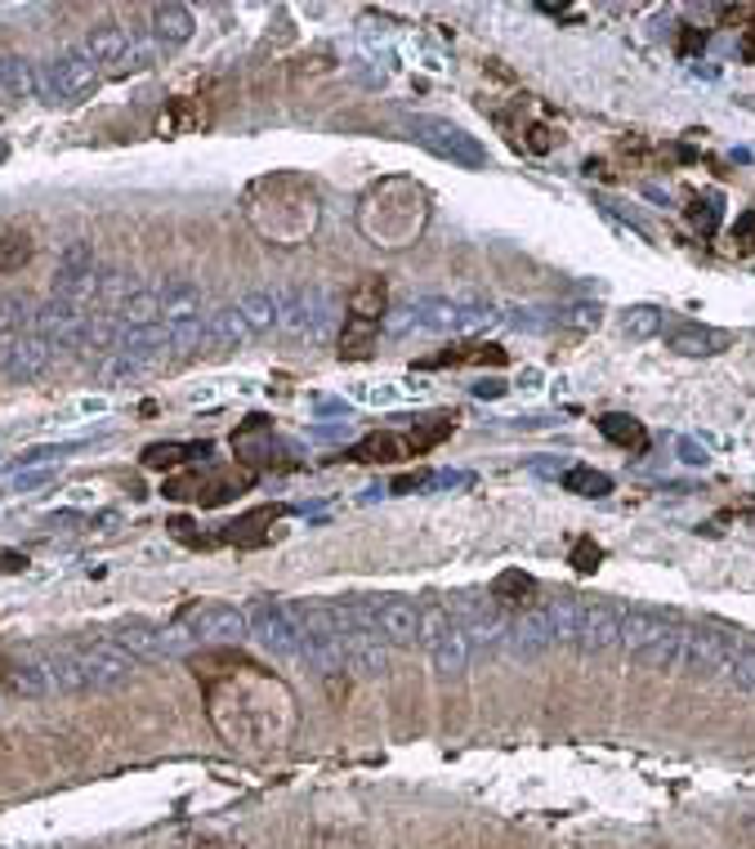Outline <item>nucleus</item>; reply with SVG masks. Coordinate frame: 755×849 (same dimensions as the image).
Here are the masks:
<instances>
[{"mask_svg": "<svg viewBox=\"0 0 755 849\" xmlns=\"http://www.w3.org/2000/svg\"><path fill=\"white\" fill-rule=\"evenodd\" d=\"M210 702H233V711L242 706V715L224 720L220 733L242 747H282L295 729V698L282 680L260 675L255 667H242L238 680H229L224 689H210Z\"/></svg>", "mask_w": 755, "mask_h": 849, "instance_id": "obj_1", "label": "nucleus"}, {"mask_svg": "<svg viewBox=\"0 0 755 849\" xmlns=\"http://www.w3.org/2000/svg\"><path fill=\"white\" fill-rule=\"evenodd\" d=\"M41 675L50 689L63 693H90V689H122L135 680V658L117 649L113 640H85L72 649H50L36 658Z\"/></svg>", "mask_w": 755, "mask_h": 849, "instance_id": "obj_2", "label": "nucleus"}, {"mask_svg": "<svg viewBox=\"0 0 755 849\" xmlns=\"http://www.w3.org/2000/svg\"><path fill=\"white\" fill-rule=\"evenodd\" d=\"M277 332L291 336V340H308V345H322L336 327V295L327 286H295V291H282L277 295Z\"/></svg>", "mask_w": 755, "mask_h": 849, "instance_id": "obj_3", "label": "nucleus"}, {"mask_svg": "<svg viewBox=\"0 0 755 849\" xmlns=\"http://www.w3.org/2000/svg\"><path fill=\"white\" fill-rule=\"evenodd\" d=\"M402 130L424 148V153H434L461 170H483L487 166V148L457 122H443V117H420V113H407L402 117Z\"/></svg>", "mask_w": 755, "mask_h": 849, "instance_id": "obj_4", "label": "nucleus"}, {"mask_svg": "<svg viewBox=\"0 0 755 849\" xmlns=\"http://www.w3.org/2000/svg\"><path fill=\"white\" fill-rule=\"evenodd\" d=\"M107 640H113L117 649H126L135 662L179 658V653H188V644H197L192 635L166 630V626H157V621H148V617H126V621H117L113 630H107Z\"/></svg>", "mask_w": 755, "mask_h": 849, "instance_id": "obj_5", "label": "nucleus"}, {"mask_svg": "<svg viewBox=\"0 0 755 849\" xmlns=\"http://www.w3.org/2000/svg\"><path fill=\"white\" fill-rule=\"evenodd\" d=\"M247 621H251V635L260 640V649H269L273 658H282V662L304 658V640H300V630H295V621L286 612V599H269V595L251 599Z\"/></svg>", "mask_w": 755, "mask_h": 849, "instance_id": "obj_6", "label": "nucleus"}, {"mask_svg": "<svg viewBox=\"0 0 755 849\" xmlns=\"http://www.w3.org/2000/svg\"><path fill=\"white\" fill-rule=\"evenodd\" d=\"M733 653H737V640L715 626H684V653H680V671L689 680H715L733 667Z\"/></svg>", "mask_w": 755, "mask_h": 849, "instance_id": "obj_7", "label": "nucleus"}, {"mask_svg": "<svg viewBox=\"0 0 755 849\" xmlns=\"http://www.w3.org/2000/svg\"><path fill=\"white\" fill-rule=\"evenodd\" d=\"M183 635H192V640H214V644H238L251 635V621H247V608L238 604H220V599H210V604H197L183 612Z\"/></svg>", "mask_w": 755, "mask_h": 849, "instance_id": "obj_8", "label": "nucleus"}, {"mask_svg": "<svg viewBox=\"0 0 755 849\" xmlns=\"http://www.w3.org/2000/svg\"><path fill=\"white\" fill-rule=\"evenodd\" d=\"M94 291H98V264L94 251L85 242H67L59 251V269H54V295L72 300L81 308H94Z\"/></svg>", "mask_w": 755, "mask_h": 849, "instance_id": "obj_9", "label": "nucleus"}, {"mask_svg": "<svg viewBox=\"0 0 755 849\" xmlns=\"http://www.w3.org/2000/svg\"><path fill=\"white\" fill-rule=\"evenodd\" d=\"M621 617L626 608L612 599H581V630H577V649L586 658H604L621 644Z\"/></svg>", "mask_w": 755, "mask_h": 849, "instance_id": "obj_10", "label": "nucleus"}, {"mask_svg": "<svg viewBox=\"0 0 755 849\" xmlns=\"http://www.w3.org/2000/svg\"><path fill=\"white\" fill-rule=\"evenodd\" d=\"M675 626H680V617H675L671 608L635 604V608H626V617H621V649L630 653V662H639L658 640H667Z\"/></svg>", "mask_w": 755, "mask_h": 849, "instance_id": "obj_11", "label": "nucleus"}, {"mask_svg": "<svg viewBox=\"0 0 755 849\" xmlns=\"http://www.w3.org/2000/svg\"><path fill=\"white\" fill-rule=\"evenodd\" d=\"M376 612V630L389 649H416L420 644V608L402 595H376L371 599Z\"/></svg>", "mask_w": 755, "mask_h": 849, "instance_id": "obj_12", "label": "nucleus"}, {"mask_svg": "<svg viewBox=\"0 0 755 849\" xmlns=\"http://www.w3.org/2000/svg\"><path fill=\"white\" fill-rule=\"evenodd\" d=\"M546 649H555V635H550V612L542 604L532 608H518L510 617V635H505V653L518 658V662H532L542 658Z\"/></svg>", "mask_w": 755, "mask_h": 849, "instance_id": "obj_13", "label": "nucleus"}, {"mask_svg": "<svg viewBox=\"0 0 755 849\" xmlns=\"http://www.w3.org/2000/svg\"><path fill=\"white\" fill-rule=\"evenodd\" d=\"M340 644H345V667L358 680H385L389 675V644L371 626H345Z\"/></svg>", "mask_w": 755, "mask_h": 849, "instance_id": "obj_14", "label": "nucleus"}, {"mask_svg": "<svg viewBox=\"0 0 755 849\" xmlns=\"http://www.w3.org/2000/svg\"><path fill=\"white\" fill-rule=\"evenodd\" d=\"M50 358H54V345L28 327V332H19V336L6 345V358H0V371H6L14 385H28V380H36V376L50 367Z\"/></svg>", "mask_w": 755, "mask_h": 849, "instance_id": "obj_15", "label": "nucleus"}, {"mask_svg": "<svg viewBox=\"0 0 755 849\" xmlns=\"http://www.w3.org/2000/svg\"><path fill=\"white\" fill-rule=\"evenodd\" d=\"M50 67H54V81H59L63 103H81V98L94 90V81H98V63H94L81 45H67V50L50 54Z\"/></svg>", "mask_w": 755, "mask_h": 849, "instance_id": "obj_16", "label": "nucleus"}, {"mask_svg": "<svg viewBox=\"0 0 755 849\" xmlns=\"http://www.w3.org/2000/svg\"><path fill=\"white\" fill-rule=\"evenodd\" d=\"M157 300H161V327H170V323H201L206 291H201L192 277H166V282H157Z\"/></svg>", "mask_w": 755, "mask_h": 849, "instance_id": "obj_17", "label": "nucleus"}, {"mask_svg": "<svg viewBox=\"0 0 755 849\" xmlns=\"http://www.w3.org/2000/svg\"><path fill=\"white\" fill-rule=\"evenodd\" d=\"M470 658H474V649H470V635L461 621H448V630L429 644V667H434L439 680H461L470 671Z\"/></svg>", "mask_w": 755, "mask_h": 849, "instance_id": "obj_18", "label": "nucleus"}, {"mask_svg": "<svg viewBox=\"0 0 755 849\" xmlns=\"http://www.w3.org/2000/svg\"><path fill=\"white\" fill-rule=\"evenodd\" d=\"M192 32H197V19H192L188 6H179V0L153 6V28H148V36H153L161 50H175V45L192 41Z\"/></svg>", "mask_w": 755, "mask_h": 849, "instance_id": "obj_19", "label": "nucleus"}, {"mask_svg": "<svg viewBox=\"0 0 755 849\" xmlns=\"http://www.w3.org/2000/svg\"><path fill=\"white\" fill-rule=\"evenodd\" d=\"M724 345H728V336L715 332V327H702V323H680V327L667 332V349L680 354V358H711Z\"/></svg>", "mask_w": 755, "mask_h": 849, "instance_id": "obj_20", "label": "nucleus"}, {"mask_svg": "<svg viewBox=\"0 0 755 849\" xmlns=\"http://www.w3.org/2000/svg\"><path fill=\"white\" fill-rule=\"evenodd\" d=\"M130 41H135L130 28H122V23H98V28L81 41V50H85L94 63H107V72H117L122 59H126V50H130Z\"/></svg>", "mask_w": 755, "mask_h": 849, "instance_id": "obj_21", "label": "nucleus"}, {"mask_svg": "<svg viewBox=\"0 0 755 849\" xmlns=\"http://www.w3.org/2000/svg\"><path fill=\"white\" fill-rule=\"evenodd\" d=\"M251 340H255V336H251V327L242 323L238 304H224V308L206 313V345H210V349H242V345H251Z\"/></svg>", "mask_w": 755, "mask_h": 849, "instance_id": "obj_22", "label": "nucleus"}, {"mask_svg": "<svg viewBox=\"0 0 755 849\" xmlns=\"http://www.w3.org/2000/svg\"><path fill=\"white\" fill-rule=\"evenodd\" d=\"M411 308H416V332H434V336L461 332V304L448 295H420L411 300Z\"/></svg>", "mask_w": 755, "mask_h": 849, "instance_id": "obj_23", "label": "nucleus"}, {"mask_svg": "<svg viewBox=\"0 0 755 849\" xmlns=\"http://www.w3.org/2000/svg\"><path fill=\"white\" fill-rule=\"evenodd\" d=\"M113 354L135 358V363H148V367H153V363L166 354V327H122V332H117Z\"/></svg>", "mask_w": 755, "mask_h": 849, "instance_id": "obj_24", "label": "nucleus"}, {"mask_svg": "<svg viewBox=\"0 0 755 849\" xmlns=\"http://www.w3.org/2000/svg\"><path fill=\"white\" fill-rule=\"evenodd\" d=\"M599 424V434L612 443V448H621V452H649V430L635 420V416H626V411H608V416H599L595 420Z\"/></svg>", "mask_w": 755, "mask_h": 849, "instance_id": "obj_25", "label": "nucleus"}, {"mask_svg": "<svg viewBox=\"0 0 755 849\" xmlns=\"http://www.w3.org/2000/svg\"><path fill=\"white\" fill-rule=\"evenodd\" d=\"M238 313H242V323L251 327L255 340L269 336V332H277V317H282L277 291H247V295L238 300Z\"/></svg>", "mask_w": 755, "mask_h": 849, "instance_id": "obj_26", "label": "nucleus"}, {"mask_svg": "<svg viewBox=\"0 0 755 849\" xmlns=\"http://www.w3.org/2000/svg\"><path fill=\"white\" fill-rule=\"evenodd\" d=\"M546 612H550V635H555V644L559 649H568V644H577V630H581V595H555L550 604H546Z\"/></svg>", "mask_w": 755, "mask_h": 849, "instance_id": "obj_27", "label": "nucleus"}, {"mask_svg": "<svg viewBox=\"0 0 755 849\" xmlns=\"http://www.w3.org/2000/svg\"><path fill=\"white\" fill-rule=\"evenodd\" d=\"M0 94L36 98V63L23 54H0Z\"/></svg>", "mask_w": 755, "mask_h": 849, "instance_id": "obj_28", "label": "nucleus"}, {"mask_svg": "<svg viewBox=\"0 0 755 849\" xmlns=\"http://www.w3.org/2000/svg\"><path fill=\"white\" fill-rule=\"evenodd\" d=\"M501 608H532V599H536V577H527L523 568H505L496 581H492V590H487Z\"/></svg>", "mask_w": 755, "mask_h": 849, "instance_id": "obj_29", "label": "nucleus"}, {"mask_svg": "<svg viewBox=\"0 0 755 849\" xmlns=\"http://www.w3.org/2000/svg\"><path fill=\"white\" fill-rule=\"evenodd\" d=\"M122 327H161V300H157V286H135L130 300L117 308Z\"/></svg>", "mask_w": 755, "mask_h": 849, "instance_id": "obj_30", "label": "nucleus"}, {"mask_svg": "<svg viewBox=\"0 0 755 849\" xmlns=\"http://www.w3.org/2000/svg\"><path fill=\"white\" fill-rule=\"evenodd\" d=\"M559 479H564V488L577 492V496H595V501H599V496L612 492V479H608L604 470H595V465H568Z\"/></svg>", "mask_w": 755, "mask_h": 849, "instance_id": "obj_31", "label": "nucleus"}, {"mask_svg": "<svg viewBox=\"0 0 755 849\" xmlns=\"http://www.w3.org/2000/svg\"><path fill=\"white\" fill-rule=\"evenodd\" d=\"M206 345V317L201 323H170L166 327V354L170 358H192Z\"/></svg>", "mask_w": 755, "mask_h": 849, "instance_id": "obj_32", "label": "nucleus"}, {"mask_svg": "<svg viewBox=\"0 0 755 849\" xmlns=\"http://www.w3.org/2000/svg\"><path fill=\"white\" fill-rule=\"evenodd\" d=\"M680 653H684V626H675L667 640H658L649 653L639 658V667H649V671H680Z\"/></svg>", "mask_w": 755, "mask_h": 849, "instance_id": "obj_33", "label": "nucleus"}, {"mask_svg": "<svg viewBox=\"0 0 755 849\" xmlns=\"http://www.w3.org/2000/svg\"><path fill=\"white\" fill-rule=\"evenodd\" d=\"M621 332H626L630 340H653V336L662 332V308H658V304H635V308H626Z\"/></svg>", "mask_w": 755, "mask_h": 849, "instance_id": "obj_34", "label": "nucleus"}, {"mask_svg": "<svg viewBox=\"0 0 755 849\" xmlns=\"http://www.w3.org/2000/svg\"><path fill=\"white\" fill-rule=\"evenodd\" d=\"M144 371H148V363H135V358H122V354H107V358L98 363V385H103V389H122V385L139 380Z\"/></svg>", "mask_w": 755, "mask_h": 849, "instance_id": "obj_35", "label": "nucleus"}, {"mask_svg": "<svg viewBox=\"0 0 755 849\" xmlns=\"http://www.w3.org/2000/svg\"><path fill=\"white\" fill-rule=\"evenodd\" d=\"M32 260V238L19 229H0V273H14Z\"/></svg>", "mask_w": 755, "mask_h": 849, "instance_id": "obj_36", "label": "nucleus"}, {"mask_svg": "<svg viewBox=\"0 0 755 849\" xmlns=\"http://www.w3.org/2000/svg\"><path fill=\"white\" fill-rule=\"evenodd\" d=\"M402 452H407V448H402L398 434H367L349 457H354V461H402Z\"/></svg>", "mask_w": 755, "mask_h": 849, "instance_id": "obj_37", "label": "nucleus"}, {"mask_svg": "<svg viewBox=\"0 0 755 849\" xmlns=\"http://www.w3.org/2000/svg\"><path fill=\"white\" fill-rule=\"evenodd\" d=\"M550 317H555V327H581V332H590V327L604 323V308L577 300V304H559V308H550Z\"/></svg>", "mask_w": 755, "mask_h": 849, "instance_id": "obj_38", "label": "nucleus"}, {"mask_svg": "<svg viewBox=\"0 0 755 849\" xmlns=\"http://www.w3.org/2000/svg\"><path fill=\"white\" fill-rule=\"evenodd\" d=\"M206 452H210V443H157V448L144 452V461H148L153 470H161V465H179V461L206 457Z\"/></svg>", "mask_w": 755, "mask_h": 849, "instance_id": "obj_39", "label": "nucleus"}, {"mask_svg": "<svg viewBox=\"0 0 755 849\" xmlns=\"http://www.w3.org/2000/svg\"><path fill=\"white\" fill-rule=\"evenodd\" d=\"M448 434H452V420H448V416H429L424 424L416 420V430H411V448H416V452H429L434 443H443Z\"/></svg>", "mask_w": 755, "mask_h": 849, "instance_id": "obj_40", "label": "nucleus"}, {"mask_svg": "<svg viewBox=\"0 0 755 849\" xmlns=\"http://www.w3.org/2000/svg\"><path fill=\"white\" fill-rule=\"evenodd\" d=\"M728 680H733L742 693H755V640H751V644H737L733 667H728Z\"/></svg>", "mask_w": 755, "mask_h": 849, "instance_id": "obj_41", "label": "nucleus"}, {"mask_svg": "<svg viewBox=\"0 0 755 849\" xmlns=\"http://www.w3.org/2000/svg\"><path fill=\"white\" fill-rule=\"evenodd\" d=\"M452 488H474V474L470 470H439V474H429L420 492H452Z\"/></svg>", "mask_w": 755, "mask_h": 849, "instance_id": "obj_42", "label": "nucleus"}, {"mask_svg": "<svg viewBox=\"0 0 755 849\" xmlns=\"http://www.w3.org/2000/svg\"><path fill=\"white\" fill-rule=\"evenodd\" d=\"M411 327H416V308H411V300H407V304H394V308L385 313V323H380L385 336H407Z\"/></svg>", "mask_w": 755, "mask_h": 849, "instance_id": "obj_43", "label": "nucleus"}, {"mask_svg": "<svg viewBox=\"0 0 755 849\" xmlns=\"http://www.w3.org/2000/svg\"><path fill=\"white\" fill-rule=\"evenodd\" d=\"M36 98H41V103H50V108H54V103H63V94H59V81H54V67H50V59H41V63H36Z\"/></svg>", "mask_w": 755, "mask_h": 849, "instance_id": "obj_44", "label": "nucleus"}, {"mask_svg": "<svg viewBox=\"0 0 755 849\" xmlns=\"http://www.w3.org/2000/svg\"><path fill=\"white\" fill-rule=\"evenodd\" d=\"M693 224L702 233H715V224H720V197H706V201L693 206Z\"/></svg>", "mask_w": 755, "mask_h": 849, "instance_id": "obj_45", "label": "nucleus"}, {"mask_svg": "<svg viewBox=\"0 0 755 849\" xmlns=\"http://www.w3.org/2000/svg\"><path fill=\"white\" fill-rule=\"evenodd\" d=\"M599 559H604V551H599L590 537H581V542L573 546V564H577L581 573H595V568H599Z\"/></svg>", "mask_w": 755, "mask_h": 849, "instance_id": "obj_46", "label": "nucleus"}, {"mask_svg": "<svg viewBox=\"0 0 755 849\" xmlns=\"http://www.w3.org/2000/svg\"><path fill=\"white\" fill-rule=\"evenodd\" d=\"M50 479H54L50 465H45V470H23V474L10 479V488H14V492H28V488H41V483H50Z\"/></svg>", "mask_w": 755, "mask_h": 849, "instance_id": "obj_47", "label": "nucleus"}, {"mask_svg": "<svg viewBox=\"0 0 755 849\" xmlns=\"http://www.w3.org/2000/svg\"><path fill=\"white\" fill-rule=\"evenodd\" d=\"M680 461H684V465H706L711 457H706V448H698L693 439H680Z\"/></svg>", "mask_w": 755, "mask_h": 849, "instance_id": "obj_48", "label": "nucleus"}, {"mask_svg": "<svg viewBox=\"0 0 755 849\" xmlns=\"http://www.w3.org/2000/svg\"><path fill=\"white\" fill-rule=\"evenodd\" d=\"M474 394H479V398H501L505 385H501V380H483V385H474Z\"/></svg>", "mask_w": 755, "mask_h": 849, "instance_id": "obj_49", "label": "nucleus"}, {"mask_svg": "<svg viewBox=\"0 0 755 849\" xmlns=\"http://www.w3.org/2000/svg\"><path fill=\"white\" fill-rule=\"evenodd\" d=\"M6 157H10V144H6V139H0V161H6Z\"/></svg>", "mask_w": 755, "mask_h": 849, "instance_id": "obj_50", "label": "nucleus"}]
</instances>
